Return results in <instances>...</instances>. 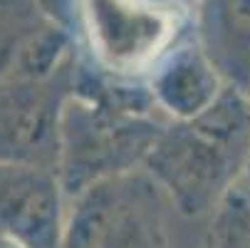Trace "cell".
Here are the masks:
<instances>
[{
    "mask_svg": "<svg viewBox=\"0 0 250 248\" xmlns=\"http://www.w3.org/2000/svg\"><path fill=\"white\" fill-rule=\"evenodd\" d=\"M223 80L203 47H186L159 72L154 92L168 112L193 119L218 99L226 87Z\"/></svg>",
    "mask_w": 250,
    "mask_h": 248,
    "instance_id": "obj_6",
    "label": "cell"
},
{
    "mask_svg": "<svg viewBox=\"0 0 250 248\" xmlns=\"http://www.w3.org/2000/svg\"><path fill=\"white\" fill-rule=\"evenodd\" d=\"M248 174H250V171H248Z\"/></svg>",
    "mask_w": 250,
    "mask_h": 248,
    "instance_id": "obj_11",
    "label": "cell"
},
{
    "mask_svg": "<svg viewBox=\"0 0 250 248\" xmlns=\"http://www.w3.org/2000/svg\"><path fill=\"white\" fill-rule=\"evenodd\" d=\"M52 132L50 102L40 90L10 87L0 92V159H25Z\"/></svg>",
    "mask_w": 250,
    "mask_h": 248,
    "instance_id": "obj_7",
    "label": "cell"
},
{
    "mask_svg": "<svg viewBox=\"0 0 250 248\" xmlns=\"http://www.w3.org/2000/svg\"><path fill=\"white\" fill-rule=\"evenodd\" d=\"M248 94H250V87H248Z\"/></svg>",
    "mask_w": 250,
    "mask_h": 248,
    "instance_id": "obj_10",
    "label": "cell"
},
{
    "mask_svg": "<svg viewBox=\"0 0 250 248\" xmlns=\"http://www.w3.org/2000/svg\"><path fill=\"white\" fill-rule=\"evenodd\" d=\"M151 164L176 201L188 211H203L243 171H250V94L226 85L218 99L161 139Z\"/></svg>",
    "mask_w": 250,
    "mask_h": 248,
    "instance_id": "obj_1",
    "label": "cell"
},
{
    "mask_svg": "<svg viewBox=\"0 0 250 248\" xmlns=\"http://www.w3.org/2000/svg\"><path fill=\"white\" fill-rule=\"evenodd\" d=\"M0 236L20 248H60V194L42 169L0 161Z\"/></svg>",
    "mask_w": 250,
    "mask_h": 248,
    "instance_id": "obj_3",
    "label": "cell"
},
{
    "mask_svg": "<svg viewBox=\"0 0 250 248\" xmlns=\"http://www.w3.org/2000/svg\"><path fill=\"white\" fill-rule=\"evenodd\" d=\"M92 43L114 67L146 62L168 38L171 15L141 0H82Z\"/></svg>",
    "mask_w": 250,
    "mask_h": 248,
    "instance_id": "obj_4",
    "label": "cell"
},
{
    "mask_svg": "<svg viewBox=\"0 0 250 248\" xmlns=\"http://www.w3.org/2000/svg\"><path fill=\"white\" fill-rule=\"evenodd\" d=\"M243 248H250V238H248V246H243Z\"/></svg>",
    "mask_w": 250,
    "mask_h": 248,
    "instance_id": "obj_9",
    "label": "cell"
},
{
    "mask_svg": "<svg viewBox=\"0 0 250 248\" xmlns=\"http://www.w3.org/2000/svg\"><path fill=\"white\" fill-rule=\"evenodd\" d=\"M203 50L226 82L250 87V0H201Z\"/></svg>",
    "mask_w": 250,
    "mask_h": 248,
    "instance_id": "obj_5",
    "label": "cell"
},
{
    "mask_svg": "<svg viewBox=\"0 0 250 248\" xmlns=\"http://www.w3.org/2000/svg\"><path fill=\"white\" fill-rule=\"evenodd\" d=\"M62 248H168L161 199L141 176H114L80 199Z\"/></svg>",
    "mask_w": 250,
    "mask_h": 248,
    "instance_id": "obj_2",
    "label": "cell"
},
{
    "mask_svg": "<svg viewBox=\"0 0 250 248\" xmlns=\"http://www.w3.org/2000/svg\"><path fill=\"white\" fill-rule=\"evenodd\" d=\"M69 171L92 174L102 171L106 164H117L122 157H131L144 147V132H134L131 124L122 122H94V117H84L69 129Z\"/></svg>",
    "mask_w": 250,
    "mask_h": 248,
    "instance_id": "obj_8",
    "label": "cell"
}]
</instances>
